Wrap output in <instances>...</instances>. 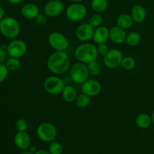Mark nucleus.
Returning a JSON list of instances; mask_svg holds the SVG:
<instances>
[{"instance_id":"obj_20","label":"nucleus","mask_w":154,"mask_h":154,"mask_svg":"<svg viewBox=\"0 0 154 154\" xmlns=\"http://www.w3.org/2000/svg\"><path fill=\"white\" fill-rule=\"evenodd\" d=\"M152 123L153 122H152L151 116L146 113H141L135 118V124L140 129H148Z\"/></svg>"},{"instance_id":"obj_8","label":"nucleus","mask_w":154,"mask_h":154,"mask_svg":"<svg viewBox=\"0 0 154 154\" xmlns=\"http://www.w3.org/2000/svg\"><path fill=\"white\" fill-rule=\"evenodd\" d=\"M50 46L56 51H66L69 48L67 38L60 32H52L48 38Z\"/></svg>"},{"instance_id":"obj_25","label":"nucleus","mask_w":154,"mask_h":154,"mask_svg":"<svg viewBox=\"0 0 154 154\" xmlns=\"http://www.w3.org/2000/svg\"><path fill=\"white\" fill-rule=\"evenodd\" d=\"M136 66V61L132 57H123L121 63V67L126 71H131Z\"/></svg>"},{"instance_id":"obj_7","label":"nucleus","mask_w":154,"mask_h":154,"mask_svg":"<svg viewBox=\"0 0 154 154\" xmlns=\"http://www.w3.org/2000/svg\"><path fill=\"white\" fill-rule=\"evenodd\" d=\"M66 84L63 80L57 75H51L48 77L44 82V88L45 91L51 95H59L62 93Z\"/></svg>"},{"instance_id":"obj_9","label":"nucleus","mask_w":154,"mask_h":154,"mask_svg":"<svg viewBox=\"0 0 154 154\" xmlns=\"http://www.w3.org/2000/svg\"><path fill=\"white\" fill-rule=\"evenodd\" d=\"M6 51L10 57L20 58L27 51V45L24 41L20 39H13L6 47Z\"/></svg>"},{"instance_id":"obj_6","label":"nucleus","mask_w":154,"mask_h":154,"mask_svg":"<svg viewBox=\"0 0 154 154\" xmlns=\"http://www.w3.org/2000/svg\"><path fill=\"white\" fill-rule=\"evenodd\" d=\"M87 9L84 5L81 3L74 2L68 6L66 10V17L72 22L77 23L83 20L86 17Z\"/></svg>"},{"instance_id":"obj_21","label":"nucleus","mask_w":154,"mask_h":154,"mask_svg":"<svg viewBox=\"0 0 154 154\" xmlns=\"http://www.w3.org/2000/svg\"><path fill=\"white\" fill-rule=\"evenodd\" d=\"M133 23L134 21L131 15L127 14H122L117 19V26L125 30L129 29L133 26Z\"/></svg>"},{"instance_id":"obj_2","label":"nucleus","mask_w":154,"mask_h":154,"mask_svg":"<svg viewBox=\"0 0 154 154\" xmlns=\"http://www.w3.org/2000/svg\"><path fill=\"white\" fill-rule=\"evenodd\" d=\"M99 54L97 48L93 44L84 42L76 48L75 51V57L78 62L85 64L95 61L97 59Z\"/></svg>"},{"instance_id":"obj_36","label":"nucleus","mask_w":154,"mask_h":154,"mask_svg":"<svg viewBox=\"0 0 154 154\" xmlns=\"http://www.w3.org/2000/svg\"><path fill=\"white\" fill-rule=\"evenodd\" d=\"M23 1V0H8V2L9 3H11V4H12V5L20 4V3L22 2Z\"/></svg>"},{"instance_id":"obj_17","label":"nucleus","mask_w":154,"mask_h":154,"mask_svg":"<svg viewBox=\"0 0 154 154\" xmlns=\"http://www.w3.org/2000/svg\"><path fill=\"white\" fill-rule=\"evenodd\" d=\"M40 13L38 6L34 3H27L21 8V14L27 20H35Z\"/></svg>"},{"instance_id":"obj_37","label":"nucleus","mask_w":154,"mask_h":154,"mask_svg":"<svg viewBox=\"0 0 154 154\" xmlns=\"http://www.w3.org/2000/svg\"><path fill=\"white\" fill-rule=\"evenodd\" d=\"M5 17V10L2 6H0V20Z\"/></svg>"},{"instance_id":"obj_22","label":"nucleus","mask_w":154,"mask_h":154,"mask_svg":"<svg viewBox=\"0 0 154 154\" xmlns=\"http://www.w3.org/2000/svg\"><path fill=\"white\" fill-rule=\"evenodd\" d=\"M141 42V35L139 32H132L127 34L126 38V45L130 47L138 46Z\"/></svg>"},{"instance_id":"obj_30","label":"nucleus","mask_w":154,"mask_h":154,"mask_svg":"<svg viewBox=\"0 0 154 154\" xmlns=\"http://www.w3.org/2000/svg\"><path fill=\"white\" fill-rule=\"evenodd\" d=\"M15 128L17 132H26L28 129V123L24 119H19L15 123Z\"/></svg>"},{"instance_id":"obj_27","label":"nucleus","mask_w":154,"mask_h":154,"mask_svg":"<svg viewBox=\"0 0 154 154\" xmlns=\"http://www.w3.org/2000/svg\"><path fill=\"white\" fill-rule=\"evenodd\" d=\"M89 73L91 76H97L101 72V66L96 60L87 64Z\"/></svg>"},{"instance_id":"obj_38","label":"nucleus","mask_w":154,"mask_h":154,"mask_svg":"<svg viewBox=\"0 0 154 154\" xmlns=\"http://www.w3.org/2000/svg\"><path fill=\"white\" fill-rule=\"evenodd\" d=\"M35 154H51L49 153V151L45 150H38V151L36 152Z\"/></svg>"},{"instance_id":"obj_31","label":"nucleus","mask_w":154,"mask_h":154,"mask_svg":"<svg viewBox=\"0 0 154 154\" xmlns=\"http://www.w3.org/2000/svg\"><path fill=\"white\" fill-rule=\"evenodd\" d=\"M9 70L5 63H0V84L3 83L8 76Z\"/></svg>"},{"instance_id":"obj_29","label":"nucleus","mask_w":154,"mask_h":154,"mask_svg":"<svg viewBox=\"0 0 154 154\" xmlns=\"http://www.w3.org/2000/svg\"><path fill=\"white\" fill-rule=\"evenodd\" d=\"M102 22H103V18L99 13H96L92 15L90 18V20H89V23L94 29L102 26Z\"/></svg>"},{"instance_id":"obj_39","label":"nucleus","mask_w":154,"mask_h":154,"mask_svg":"<svg viewBox=\"0 0 154 154\" xmlns=\"http://www.w3.org/2000/svg\"><path fill=\"white\" fill-rule=\"evenodd\" d=\"M151 118H152V122H153V123L154 124V111H153V112H152V114H151Z\"/></svg>"},{"instance_id":"obj_28","label":"nucleus","mask_w":154,"mask_h":154,"mask_svg":"<svg viewBox=\"0 0 154 154\" xmlns=\"http://www.w3.org/2000/svg\"><path fill=\"white\" fill-rule=\"evenodd\" d=\"M48 151L51 154H62L63 152V147L60 143L54 141L50 143Z\"/></svg>"},{"instance_id":"obj_16","label":"nucleus","mask_w":154,"mask_h":154,"mask_svg":"<svg viewBox=\"0 0 154 154\" xmlns=\"http://www.w3.org/2000/svg\"><path fill=\"white\" fill-rule=\"evenodd\" d=\"M109 39V29L105 26H100L95 29L93 40L97 45L106 43Z\"/></svg>"},{"instance_id":"obj_19","label":"nucleus","mask_w":154,"mask_h":154,"mask_svg":"<svg viewBox=\"0 0 154 154\" xmlns=\"http://www.w3.org/2000/svg\"><path fill=\"white\" fill-rule=\"evenodd\" d=\"M62 97L66 102L72 103L76 101L78 93L76 90L71 85H66L62 91Z\"/></svg>"},{"instance_id":"obj_15","label":"nucleus","mask_w":154,"mask_h":154,"mask_svg":"<svg viewBox=\"0 0 154 154\" xmlns=\"http://www.w3.org/2000/svg\"><path fill=\"white\" fill-rule=\"evenodd\" d=\"M14 142L20 150H28L31 146V138L26 132H17L14 138Z\"/></svg>"},{"instance_id":"obj_10","label":"nucleus","mask_w":154,"mask_h":154,"mask_svg":"<svg viewBox=\"0 0 154 154\" xmlns=\"http://www.w3.org/2000/svg\"><path fill=\"white\" fill-rule=\"evenodd\" d=\"M123 54L120 50L111 49L108 54L104 57L103 63L108 69H116L121 66L122 60L123 59Z\"/></svg>"},{"instance_id":"obj_12","label":"nucleus","mask_w":154,"mask_h":154,"mask_svg":"<svg viewBox=\"0 0 154 154\" xmlns=\"http://www.w3.org/2000/svg\"><path fill=\"white\" fill-rule=\"evenodd\" d=\"M95 29L89 23H81L75 30V36L82 42H88L93 39Z\"/></svg>"},{"instance_id":"obj_11","label":"nucleus","mask_w":154,"mask_h":154,"mask_svg":"<svg viewBox=\"0 0 154 154\" xmlns=\"http://www.w3.org/2000/svg\"><path fill=\"white\" fill-rule=\"evenodd\" d=\"M81 90L83 93L90 97H94L98 96L102 91V84L98 80L89 78L81 84Z\"/></svg>"},{"instance_id":"obj_3","label":"nucleus","mask_w":154,"mask_h":154,"mask_svg":"<svg viewBox=\"0 0 154 154\" xmlns=\"http://www.w3.org/2000/svg\"><path fill=\"white\" fill-rule=\"evenodd\" d=\"M0 32L7 38L15 39L20 32V23L13 17H5L0 20Z\"/></svg>"},{"instance_id":"obj_5","label":"nucleus","mask_w":154,"mask_h":154,"mask_svg":"<svg viewBox=\"0 0 154 154\" xmlns=\"http://www.w3.org/2000/svg\"><path fill=\"white\" fill-rule=\"evenodd\" d=\"M38 137L43 142L51 143L55 141L57 131L55 126L51 123L45 122L38 125L36 130Z\"/></svg>"},{"instance_id":"obj_4","label":"nucleus","mask_w":154,"mask_h":154,"mask_svg":"<svg viewBox=\"0 0 154 154\" xmlns=\"http://www.w3.org/2000/svg\"><path fill=\"white\" fill-rule=\"evenodd\" d=\"M70 77L72 81L77 84H82L89 79L90 73L87 64L81 62L75 63L70 68Z\"/></svg>"},{"instance_id":"obj_18","label":"nucleus","mask_w":154,"mask_h":154,"mask_svg":"<svg viewBox=\"0 0 154 154\" xmlns=\"http://www.w3.org/2000/svg\"><path fill=\"white\" fill-rule=\"evenodd\" d=\"M132 20L135 23H142L147 17V11L141 5H135L132 8L130 14Z\"/></svg>"},{"instance_id":"obj_1","label":"nucleus","mask_w":154,"mask_h":154,"mask_svg":"<svg viewBox=\"0 0 154 154\" xmlns=\"http://www.w3.org/2000/svg\"><path fill=\"white\" fill-rule=\"evenodd\" d=\"M47 66L54 75H63L71 68L70 57L66 51H55L48 59Z\"/></svg>"},{"instance_id":"obj_32","label":"nucleus","mask_w":154,"mask_h":154,"mask_svg":"<svg viewBox=\"0 0 154 154\" xmlns=\"http://www.w3.org/2000/svg\"><path fill=\"white\" fill-rule=\"evenodd\" d=\"M96 48H97V51L99 55L102 56V57H105L108 54V51H109V48H108V46L106 45V43L99 44Z\"/></svg>"},{"instance_id":"obj_34","label":"nucleus","mask_w":154,"mask_h":154,"mask_svg":"<svg viewBox=\"0 0 154 154\" xmlns=\"http://www.w3.org/2000/svg\"><path fill=\"white\" fill-rule=\"evenodd\" d=\"M8 59V53L6 48L0 46V63H4Z\"/></svg>"},{"instance_id":"obj_33","label":"nucleus","mask_w":154,"mask_h":154,"mask_svg":"<svg viewBox=\"0 0 154 154\" xmlns=\"http://www.w3.org/2000/svg\"><path fill=\"white\" fill-rule=\"evenodd\" d=\"M35 20L36 23L40 26H44L48 22V16L45 14L39 13Z\"/></svg>"},{"instance_id":"obj_41","label":"nucleus","mask_w":154,"mask_h":154,"mask_svg":"<svg viewBox=\"0 0 154 154\" xmlns=\"http://www.w3.org/2000/svg\"><path fill=\"white\" fill-rule=\"evenodd\" d=\"M20 154H32V153H30L29 151H26V152H23V153H21Z\"/></svg>"},{"instance_id":"obj_14","label":"nucleus","mask_w":154,"mask_h":154,"mask_svg":"<svg viewBox=\"0 0 154 154\" xmlns=\"http://www.w3.org/2000/svg\"><path fill=\"white\" fill-rule=\"evenodd\" d=\"M126 30L118 26H114L109 29V39L115 45H121L126 42Z\"/></svg>"},{"instance_id":"obj_40","label":"nucleus","mask_w":154,"mask_h":154,"mask_svg":"<svg viewBox=\"0 0 154 154\" xmlns=\"http://www.w3.org/2000/svg\"><path fill=\"white\" fill-rule=\"evenodd\" d=\"M71 1H72L73 2H78V3H81V2H83L84 0H71Z\"/></svg>"},{"instance_id":"obj_13","label":"nucleus","mask_w":154,"mask_h":154,"mask_svg":"<svg viewBox=\"0 0 154 154\" xmlns=\"http://www.w3.org/2000/svg\"><path fill=\"white\" fill-rule=\"evenodd\" d=\"M64 8V3L60 0H50L45 5L44 11L49 17H56L63 13Z\"/></svg>"},{"instance_id":"obj_26","label":"nucleus","mask_w":154,"mask_h":154,"mask_svg":"<svg viewBox=\"0 0 154 154\" xmlns=\"http://www.w3.org/2000/svg\"><path fill=\"white\" fill-rule=\"evenodd\" d=\"M76 104L80 108H86L90 103V97L84 93L78 95L76 99Z\"/></svg>"},{"instance_id":"obj_42","label":"nucleus","mask_w":154,"mask_h":154,"mask_svg":"<svg viewBox=\"0 0 154 154\" xmlns=\"http://www.w3.org/2000/svg\"><path fill=\"white\" fill-rule=\"evenodd\" d=\"M32 1H34V2H39V1H40V0H32Z\"/></svg>"},{"instance_id":"obj_23","label":"nucleus","mask_w":154,"mask_h":154,"mask_svg":"<svg viewBox=\"0 0 154 154\" xmlns=\"http://www.w3.org/2000/svg\"><path fill=\"white\" fill-rule=\"evenodd\" d=\"M108 0H92L91 7L96 13H102L108 8Z\"/></svg>"},{"instance_id":"obj_35","label":"nucleus","mask_w":154,"mask_h":154,"mask_svg":"<svg viewBox=\"0 0 154 154\" xmlns=\"http://www.w3.org/2000/svg\"><path fill=\"white\" fill-rule=\"evenodd\" d=\"M29 151L32 154H35L36 152L38 151V149L35 146H30L29 148Z\"/></svg>"},{"instance_id":"obj_24","label":"nucleus","mask_w":154,"mask_h":154,"mask_svg":"<svg viewBox=\"0 0 154 154\" xmlns=\"http://www.w3.org/2000/svg\"><path fill=\"white\" fill-rule=\"evenodd\" d=\"M5 65L6 67L8 68L9 71L14 72V71L18 70L20 68L21 62L19 60V58L10 57L5 62Z\"/></svg>"}]
</instances>
